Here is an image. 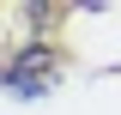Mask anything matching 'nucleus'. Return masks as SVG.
Returning <instances> with one entry per match:
<instances>
[{
    "label": "nucleus",
    "mask_w": 121,
    "mask_h": 115,
    "mask_svg": "<svg viewBox=\"0 0 121 115\" xmlns=\"http://www.w3.org/2000/svg\"><path fill=\"white\" fill-rule=\"evenodd\" d=\"M55 73H60V61L48 55L43 43H30V49H18V55L0 67V85H6V91H18V97H36V91H48V85H55Z\"/></svg>",
    "instance_id": "f257e3e1"
}]
</instances>
